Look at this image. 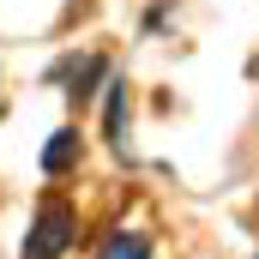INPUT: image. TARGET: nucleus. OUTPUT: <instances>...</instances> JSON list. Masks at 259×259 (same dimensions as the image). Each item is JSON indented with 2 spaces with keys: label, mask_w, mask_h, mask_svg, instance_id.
Segmentation results:
<instances>
[{
  "label": "nucleus",
  "mask_w": 259,
  "mask_h": 259,
  "mask_svg": "<svg viewBox=\"0 0 259 259\" xmlns=\"http://www.w3.org/2000/svg\"><path fill=\"white\" fill-rule=\"evenodd\" d=\"M103 72H109V66L97 61V55H84V61H61V66H55V78H61V84H72L66 97H91V84H97Z\"/></svg>",
  "instance_id": "obj_2"
},
{
  "label": "nucleus",
  "mask_w": 259,
  "mask_h": 259,
  "mask_svg": "<svg viewBox=\"0 0 259 259\" xmlns=\"http://www.w3.org/2000/svg\"><path fill=\"white\" fill-rule=\"evenodd\" d=\"M72 235H78V217H72V205H42V217L30 223V241H24V259H61L72 247Z\"/></svg>",
  "instance_id": "obj_1"
},
{
  "label": "nucleus",
  "mask_w": 259,
  "mask_h": 259,
  "mask_svg": "<svg viewBox=\"0 0 259 259\" xmlns=\"http://www.w3.org/2000/svg\"><path fill=\"white\" fill-rule=\"evenodd\" d=\"M121 121H127V84H109V115H103V127H109L115 145H121Z\"/></svg>",
  "instance_id": "obj_5"
},
{
  "label": "nucleus",
  "mask_w": 259,
  "mask_h": 259,
  "mask_svg": "<svg viewBox=\"0 0 259 259\" xmlns=\"http://www.w3.org/2000/svg\"><path fill=\"white\" fill-rule=\"evenodd\" d=\"M103 259H151V241H145V235H133V229H121V235H109Z\"/></svg>",
  "instance_id": "obj_4"
},
{
  "label": "nucleus",
  "mask_w": 259,
  "mask_h": 259,
  "mask_svg": "<svg viewBox=\"0 0 259 259\" xmlns=\"http://www.w3.org/2000/svg\"><path fill=\"white\" fill-rule=\"evenodd\" d=\"M72 163H78V133H72V127H61L49 145H42V175H66Z\"/></svg>",
  "instance_id": "obj_3"
}]
</instances>
